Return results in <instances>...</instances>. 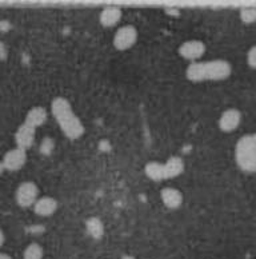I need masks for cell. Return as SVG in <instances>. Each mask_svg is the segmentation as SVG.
I'll return each mask as SVG.
<instances>
[{
	"instance_id": "6da1fadb",
	"label": "cell",
	"mask_w": 256,
	"mask_h": 259,
	"mask_svg": "<svg viewBox=\"0 0 256 259\" xmlns=\"http://www.w3.org/2000/svg\"><path fill=\"white\" fill-rule=\"evenodd\" d=\"M51 112L58 122L59 127L64 133V135L71 139L76 141L84 134V126L80 119L76 116L70 102L66 98H55L51 103Z\"/></svg>"
},
{
	"instance_id": "7a4b0ae2",
	"label": "cell",
	"mask_w": 256,
	"mask_h": 259,
	"mask_svg": "<svg viewBox=\"0 0 256 259\" xmlns=\"http://www.w3.org/2000/svg\"><path fill=\"white\" fill-rule=\"evenodd\" d=\"M232 72V67L227 60L216 59L211 62H193L186 70V76L189 81L224 80Z\"/></svg>"
},
{
	"instance_id": "3957f363",
	"label": "cell",
	"mask_w": 256,
	"mask_h": 259,
	"mask_svg": "<svg viewBox=\"0 0 256 259\" xmlns=\"http://www.w3.org/2000/svg\"><path fill=\"white\" fill-rule=\"evenodd\" d=\"M235 159L245 172H256V134L240 138L235 148Z\"/></svg>"
},
{
	"instance_id": "277c9868",
	"label": "cell",
	"mask_w": 256,
	"mask_h": 259,
	"mask_svg": "<svg viewBox=\"0 0 256 259\" xmlns=\"http://www.w3.org/2000/svg\"><path fill=\"white\" fill-rule=\"evenodd\" d=\"M37 195H39V190L34 182H23L16 190V203L20 207H31L36 203Z\"/></svg>"
},
{
	"instance_id": "5b68a950",
	"label": "cell",
	"mask_w": 256,
	"mask_h": 259,
	"mask_svg": "<svg viewBox=\"0 0 256 259\" xmlns=\"http://www.w3.org/2000/svg\"><path fill=\"white\" fill-rule=\"evenodd\" d=\"M137 40V31L134 26H124L116 31L115 36H114V47L119 51H126L131 49Z\"/></svg>"
},
{
	"instance_id": "8992f818",
	"label": "cell",
	"mask_w": 256,
	"mask_h": 259,
	"mask_svg": "<svg viewBox=\"0 0 256 259\" xmlns=\"http://www.w3.org/2000/svg\"><path fill=\"white\" fill-rule=\"evenodd\" d=\"M206 45L200 40H187L179 47V54L189 62H197L204 55Z\"/></svg>"
},
{
	"instance_id": "52a82bcc",
	"label": "cell",
	"mask_w": 256,
	"mask_h": 259,
	"mask_svg": "<svg viewBox=\"0 0 256 259\" xmlns=\"http://www.w3.org/2000/svg\"><path fill=\"white\" fill-rule=\"evenodd\" d=\"M27 162V152L26 150L15 147L4 155L3 158V167L4 170L8 171H18L20 170Z\"/></svg>"
},
{
	"instance_id": "ba28073f",
	"label": "cell",
	"mask_w": 256,
	"mask_h": 259,
	"mask_svg": "<svg viewBox=\"0 0 256 259\" xmlns=\"http://www.w3.org/2000/svg\"><path fill=\"white\" fill-rule=\"evenodd\" d=\"M241 114L236 108H230L223 112L219 119V128L223 133H232L240 124Z\"/></svg>"
},
{
	"instance_id": "9c48e42d",
	"label": "cell",
	"mask_w": 256,
	"mask_h": 259,
	"mask_svg": "<svg viewBox=\"0 0 256 259\" xmlns=\"http://www.w3.org/2000/svg\"><path fill=\"white\" fill-rule=\"evenodd\" d=\"M35 141V128L30 127L26 123H23L22 126H19L15 133V142L16 147L22 150H28L31 146L34 145Z\"/></svg>"
},
{
	"instance_id": "30bf717a",
	"label": "cell",
	"mask_w": 256,
	"mask_h": 259,
	"mask_svg": "<svg viewBox=\"0 0 256 259\" xmlns=\"http://www.w3.org/2000/svg\"><path fill=\"white\" fill-rule=\"evenodd\" d=\"M160 198H162V202H163L164 206L171 208V210L179 208L183 203L182 193L179 190L172 189V187H164L160 191Z\"/></svg>"
},
{
	"instance_id": "8fae6325",
	"label": "cell",
	"mask_w": 256,
	"mask_h": 259,
	"mask_svg": "<svg viewBox=\"0 0 256 259\" xmlns=\"http://www.w3.org/2000/svg\"><path fill=\"white\" fill-rule=\"evenodd\" d=\"M122 19V10L116 6L106 7L99 15V22L103 27H114Z\"/></svg>"
},
{
	"instance_id": "7c38bea8",
	"label": "cell",
	"mask_w": 256,
	"mask_h": 259,
	"mask_svg": "<svg viewBox=\"0 0 256 259\" xmlns=\"http://www.w3.org/2000/svg\"><path fill=\"white\" fill-rule=\"evenodd\" d=\"M56 208H58V202L51 196H43L34 204L35 214L39 217H49L55 212Z\"/></svg>"
},
{
	"instance_id": "4fadbf2b",
	"label": "cell",
	"mask_w": 256,
	"mask_h": 259,
	"mask_svg": "<svg viewBox=\"0 0 256 259\" xmlns=\"http://www.w3.org/2000/svg\"><path fill=\"white\" fill-rule=\"evenodd\" d=\"M184 171V162L180 156H171L167 162L164 163V174L166 179H174Z\"/></svg>"
},
{
	"instance_id": "5bb4252c",
	"label": "cell",
	"mask_w": 256,
	"mask_h": 259,
	"mask_svg": "<svg viewBox=\"0 0 256 259\" xmlns=\"http://www.w3.org/2000/svg\"><path fill=\"white\" fill-rule=\"evenodd\" d=\"M47 120V111L43 107H32L27 112L24 123L30 127L36 130L37 127L43 126Z\"/></svg>"
},
{
	"instance_id": "9a60e30c",
	"label": "cell",
	"mask_w": 256,
	"mask_h": 259,
	"mask_svg": "<svg viewBox=\"0 0 256 259\" xmlns=\"http://www.w3.org/2000/svg\"><path fill=\"white\" fill-rule=\"evenodd\" d=\"M145 175L153 182H162L166 179L164 174V164L159 162H148L144 167Z\"/></svg>"
},
{
	"instance_id": "2e32d148",
	"label": "cell",
	"mask_w": 256,
	"mask_h": 259,
	"mask_svg": "<svg viewBox=\"0 0 256 259\" xmlns=\"http://www.w3.org/2000/svg\"><path fill=\"white\" fill-rule=\"evenodd\" d=\"M85 229L93 239H100L104 235V226L99 218H89L85 223Z\"/></svg>"
},
{
	"instance_id": "e0dca14e",
	"label": "cell",
	"mask_w": 256,
	"mask_h": 259,
	"mask_svg": "<svg viewBox=\"0 0 256 259\" xmlns=\"http://www.w3.org/2000/svg\"><path fill=\"white\" fill-rule=\"evenodd\" d=\"M24 259H43V247L39 243L28 244L23 254Z\"/></svg>"
},
{
	"instance_id": "ac0fdd59",
	"label": "cell",
	"mask_w": 256,
	"mask_h": 259,
	"mask_svg": "<svg viewBox=\"0 0 256 259\" xmlns=\"http://www.w3.org/2000/svg\"><path fill=\"white\" fill-rule=\"evenodd\" d=\"M240 20L245 24H252L256 22V7L243 8L240 11Z\"/></svg>"
},
{
	"instance_id": "d6986e66",
	"label": "cell",
	"mask_w": 256,
	"mask_h": 259,
	"mask_svg": "<svg viewBox=\"0 0 256 259\" xmlns=\"http://www.w3.org/2000/svg\"><path fill=\"white\" fill-rule=\"evenodd\" d=\"M52 148H54V141L49 139V138H45L43 139L40 145V152L41 154H44V155H49L52 152Z\"/></svg>"
},
{
	"instance_id": "ffe728a7",
	"label": "cell",
	"mask_w": 256,
	"mask_h": 259,
	"mask_svg": "<svg viewBox=\"0 0 256 259\" xmlns=\"http://www.w3.org/2000/svg\"><path fill=\"white\" fill-rule=\"evenodd\" d=\"M247 63L251 68L256 70V46H252L247 52Z\"/></svg>"
},
{
	"instance_id": "44dd1931",
	"label": "cell",
	"mask_w": 256,
	"mask_h": 259,
	"mask_svg": "<svg viewBox=\"0 0 256 259\" xmlns=\"http://www.w3.org/2000/svg\"><path fill=\"white\" fill-rule=\"evenodd\" d=\"M8 56V50L7 46L4 45L3 41L0 40V60H6Z\"/></svg>"
},
{
	"instance_id": "7402d4cb",
	"label": "cell",
	"mask_w": 256,
	"mask_h": 259,
	"mask_svg": "<svg viewBox=\"0 0 256 259\" xmlns=\"http://www.w3.org/2000/svg\"><path fill=\"white\" fill-rule=\"evenodd\" d=\"M0 30H2V31L10 30V23L6 22V20H4V22H0Z\"/></svg>"
},
{
	"instance_id": "603a6c76",
	"label": "cell",
	"mask_w": 256,
	"mask_h": 259,
	"mask_svg": "<svg viewBox=\"0 0 256 259\" xmlns=\"http://www.w3.org/2000/svg\"><path fill=\"white\" fill-rule=\"evenodd\" d=\"M4 244V233L2 231V229H0V247Z\"/></svg>"
},
{
	"instance_id": "cb8c5ba5",
	"label": "cell",
	"mask_w": 256,
	"mask_h": 259,
	"mask_svg": "<svg viewBox=\"0 0 256 259\" xmlns=\"http://www.w3.org/2000/svg\"><path fill=\"white\" fill-rule=\"evenodd\" d=\"M0 259H12L11 255H8L6 252H0Z\"/></svg>"
},
{
	"instance_id": "d4e9b609",
	"label": "cell",
	"mask_w": 256,
	"mask_h": 259,
	"mask_svg": "<svg viewBox=\"0 0 256 259\" xmlns=\"http://www.w3.org/2000/svg\"><path fill=\"white\" fill-rule=\"evenodd\" d=\"M3 170H4V167H3V163L0 162V175H2V172H3Z\"/></svg>"
}]
</instances>
